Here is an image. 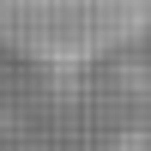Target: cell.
I'll return each mask as SVG.
<instances>
[{
    "label": "cell",
    "instance_id": "cell-1",
    "mask_svg": "<svg viewBox=\"0 0 151 151\" xmlns=\"http://www.w3.org/2000/svg\"><path fill=\"white\" fill-rule=\"evenodd\" d=\"M151 0H0V48L36 67H85L139 36Z\"/></svg>",
    "mask_w": 151,
    "mask_h": 151
}]
</instances>
